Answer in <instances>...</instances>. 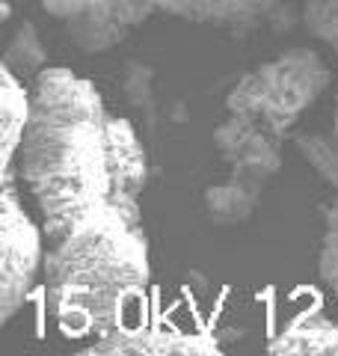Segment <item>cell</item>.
I'll use <instances>...</instances> for the list:
<instances>
[{"label": "cell", "instance_id": "5bb4252c", "mask_svg": "<svg viewBox=\"0 0 338 356\" xmlns=\"http://www.w3.org/2000/svg\"><path fill=\"white\" fill-rule=\"evenodd\" d=\"M318 273H321V282L338 294V196L332 199V205L326 208V217H323Z\"/></svg>", "mask_w": 338, "mask_h": 356}, {"label": "cell", "instance_id": "52a82bcc", "mask_svg": "<svg viewBox=\"0 0 338 356\" xmlns=\"http://www.w3.org/2000/svg\"><path fill=\"white\" fill-rule=\"evenodd\" d=\"M86 353H110V356H172V353H220L217 341L208 336H190L178 330H157V327H119L107 336L95 339Z\"/></svg>", "mask_w": 338, "mask_h": 356}, {"label": "cell", "instance_id": "8992f818", "mask_svg": "<svg viewBox=\"0 0 338 356\" xmlns=\"http://www.w3.org/2000/svg\"><path fill=\"white\" fill-rule=\"evenodd\" d=\"M282 140H285V134L238 113H229L223 125H217V131H214V146L229 163V175L241 178L255 191H264L270 178L279 172Z\"/></svg>", "mask_w": 338, "mask_h": 356}, {"label": "cell", "instance_id": "3957f363", "mask_svg": "<svg viewBox=\"0 0 338 356\" xmlns=\"http://www.w3.org/2000/svg\"><path fill=\"white\" fill-rule=\"evenodd\" d=\"M330 86V69L312 48H288L246 72L225 95V110L285 134Z\"/></svg>", "mask_w": 338, "mask_h": 356}, {"label": "cell", "instance_id": "e0dca14e", "mask_svg": "<svg viewBox=\"0 0 338 356\" xmlns=\"http://www.w3.org/2000/svg\"><path fill=\"white\" fill-rule=\"evenodd\" d=\"M335 131H338V102H335Z\"/></svg>", "mask_w": 338, "mask_h": 356}, {"label": "cell", "instance_id": "8fae6325", "mask_svg": "<svg viewBox=\"0 0 338 356\" xmlns=\"http://www.w3.org/2000/svg\"><path fill=\"white\" fill-rule=\"evenodd\" d=\"M258 196H261V191H255V187L241 181V178L229 175L225 181L211 184L205 191V211L220 226H234V222H246L252 217Z\"/></svg>", "mask_w": 338, "mask_h": 356}, {"label": "cell", "instance_id": "9c48e42d", "mask_svg": "<svg viewBox=\"0 0 338 356\" xmlns=\"http://www.w3.org/2000/svg\"><path fill=\"white\" fill-rule=\"evenodd\" d=\"M157 9L196 21V24H234V21H250L273 0H154Z\"/></svg>", "mask_w": 338, "mask_h": 356}, {"label": "cell", "instance_id": "4fadbf2b", "mask_svg": "<svg viewBox=\"0 0 338 356\" xmlns=\"http://www.w3.org/2000/svg\"><path fill=\"white\" fill-rule=\"evenodd\" d=\"M294 146L300 158L321 175V181L338 191V131H303L294 137Z\"/></svg>", "mask_w": 338, "mask_h": 356}, {"label": "cell", "instance_id": "5b68a950", "mask_svg": "<svg viewBox=\"0 0 338 356\" xmlns=\"http://www.w3.org/2000/svg\"><path fill=\"white\" fill-rule=\"evenodd\" d=\"M42 6L86 54L116 48L157 9L154 0H42Z\"/></svg>", "mask_w": 338, "mask_h": 356}, {"label": "cell", "instance_id": "7c38bea8", "mask_svg": "<svg viewBox=\"0 0 338 356\" xmlns=\"http://www.w3.org/2000/svg\"><path fill=\"white\" fill-rule=\"evenodd\" d=\"M3 65L6 69H13L21 81L24 77H36L45 72V65H48V51H45V42L39 36V30L24 21V24H18L15 33H13V42L6 44V54H3Z\"/></svg>", "mask_w": 338, "mask_h": 356}, {"label": "cell", "instance_id": "30bf717a", "mask_svg": "<svg viewBox=\"0 0 338 356\" xmlns=\"http://www.w3.org/2000/svg\"><path fill=\"white\" fill-rule=\"evenodd\" d=\"M0 110H3V172L13 170V161L18 158L21 140L27 131L30 119V92L21 83V77L3 65V77H0Z\"/></svg>", "mask_w": 338, "mask_h": 356}, {"label": "cell", "instance_id": "277c9868", "mask_svg": "<svg viewBox=\"0 0 338 356\" xmlns=\"http://www.w3.org/2000/svg\"><path fill=\"white\" fill-rule=\"evenodd\" d=\"M0 324H9L36 285L42 264V232L30 220L15 191L13 172H3V214H0Z\"/></svg>", "mask_w": 338, "mask_h": 356}, {"label": "cell", "instance_id": "2e32d148", "mask_svg": "<svg viewBox=\"0 0 338 356\" xmlns=\"http://www.w3.org/2000/svg\"><path fill=\"white\" fill-rule=\"evenodd\" d=\"M125 92L134 104H143L152 95V69L140 63H131L125 69Z\"/></svg>", "mask_w": 338, "mask_h": 356}, {"label": "cell", "instance_id": "7a4b0ae2", "mask_svg": "<svg viewBox=\"0 0 338 356\" xmlns=\"http://www.w3.org/2000/svg\"><path fill=\"white\" fill-rule=\"evenodd\" d=\"M149 241L143 217L98 214L51 241L45 261L48 312L69 336H107L149 288Z\"/></svg>", "mask_w": 338, "mask_h": 356}, {"label": "cell", "instance_id": "6da1fadb", "mask_svg": "<svg viewBox=\"0 0 338 356\" xmlns=\"http://www.w3.org/2000/svg\"><path fill=\"white\" fill-rule=\"evenodd\" d=\"M18 158L48 241L98 214L143 217L149 161L137 128L72 69L48 65L33 77Z\"/></svg>", "mask_w": 338, "mask_h": 356}, {"label": "cell", "instance_id": "ba28073f", "mask_svg": "<svg viewBox=\"0 0 338 356\" xmlns=\"http://www.w3.org/2000/svg\"><path fill=\"white\" fill-rule=\"evenodd\" d=\"M267 350L288 356H338V321L321 309H306L276 332Z\"/></svg>", "mask_w": 338, "mask_h": 356}, {"label": "cell", "instance_id": "9a60e30c", "mask_svg": "<svg viewBox=\"0 0 338 356\" xmlns=\"http://www.w3.org/2000/svg\"><path fill=\"white\" fill-rule=\"evenodd\" d=\"M303 24L338 54V0H309L303 9Z\"/></svg>", "mask_w": 338, "mask_h": 356}]
</instances>
